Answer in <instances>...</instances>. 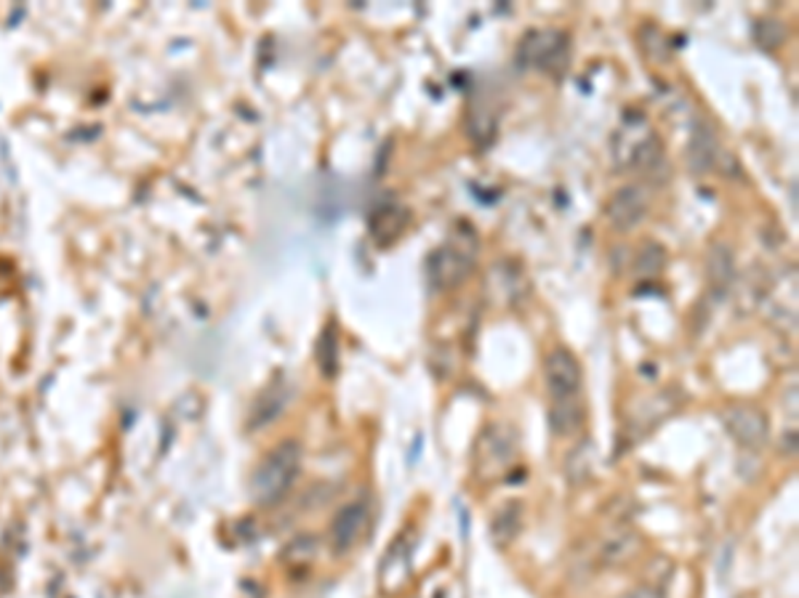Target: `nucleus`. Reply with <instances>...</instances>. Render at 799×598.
I'll return each instance as SVG.
<instances>
[{"label": "nucleus", "mask_w": 799, "mask_h": 598, "mask_svg": "<svg viewBox=\"0 0 799 598\" xmlns=\"http://www.w3.org/2000/svg\"><path fill=\"white\" fill-rule=\"evenodd\" d=\"M302 471V445L288 439L280 441L265 454L259 465H256L254 476H250V500L256 506H272V502L283 500L285 493L294 487L296 476Z\"/></svg>", "instance_id": "obj_1"}, {"label": "nucleus", "mask_w": 799, "mask_h": 598, "mask_svg": "<svg viewBox=\"0 0 799 598\" xmlns=\"http://www.w3.org/2000/svg\"><path fill=\"white\" fill-rule=\"evenodd\" d=\"M462 235L448 237V242L432 250L427 259V274L429 283L440 290H453V287L464 285V279L475 272L477 263V239L475 232L467 224H458Z\"/></svg>", "instance_id": "obj_2"}, {"label": "nucleus", "mask_w": 799, "mask_h": 598, "mask_svg": "<svg viewBox=\"0 0 799 598\" xmlns=\"http://www.w3.org/2000/svg\"><path fill=\"white\" fill-rule=\"evenodd\" d=\"M515 62L520 70L563 77L570 64V35L565 29H530L517 43Z\"/></svg>", "instance_id": "obj_3"}, {"label": "nucleus", "mask_w": 799, "mask_h": 598, "mask_svg": "<svg viewBox=\"0 0 799 598\" xmlns=\"http://www.w3.org/2000/svg\"><path fill=\"white\" fill-rule=\"evenodd\" d=\"M544 381L552 402L576 399L581 394L583 373L581 362H578L574 351L565 349V346H557V349L550 351V357L544 362Z\"/></svg>", "instance_id": "obj_4"}, {"label": "nucleus", "mask_w": 799, "mask_h": 598, "mask_svg": "<svg viewBox=\"0 0 799 598\" xmlns=\"http://www.w3.org/2000/svg\"><path fill=\"white\" fill-rule=\"evenodd\" d=\"M723 423L727 434L738 441L747 450H760L762 445L771 436V418L760 410V407L751 404H733L727 407Z\"/></svg>", "instance_id": "obj_5"}, {"label": "nucleus", "mask_w": 799, "mask_h": 598, "mask_svg": "<svg viewBox=\"0 0 799 598\" xmlns=\"http://www.w3.org/2000/svg\"><path fill=\"white\" fill-rule=\"evenodd\" d=\"M648 208H650L648 189L640 187V184H631V187L618 189L616 195L611 197V202H607L605 208V215L607 221H611L613 229L629 232L646 219Z\"/></svg>", "instance_id": "obj_6"}, {"label": "nucleus", "mask_w": 799, "mask_h": 598, "mask_svg": "<svg viewBox=\"0 0 799 598\" xmlns=\"http://www.w3.org/2000/svg\"><path fill=\"white\" fill-rule=\"evenodd\" d=\"M368 530V506L366 502H349L336 513L331 524V548L336 556L349 553L362 540Z\"/></svg>", "instance_id": "obj_7"}, {"label": "nucleus", "mask_w": 799, "mask_h": 598, "mask_svg": "<svg viewBox=\"0 0 799 598\" xmlns=\"http://www.w3.org/2000/svg\"><path fill=\"white\" fill-rule=\"evenodd\" d=\"M717 158H720V141H717V136H714V130L709 128L706 123H696L693 134H690V141H688L690 173L703 176V173H709L714 165H717Z\"/></svg>", "instance_id": "obj_8"}, {"label": "nucleus", "mask_w": 799, "mask_h": 598, "mask_svg": "<svg viewBox=\"0 0 799 598\" xmlns=\"http://www.w3.org/2000/svg\"><path fill=\"white\" fill-rule=\"evenodd\" d=\"M405 224H408V211L397 205V202H386V205L371 213V237L379 245H390L392 239L400 237Z\"/></svg>", "instance_id": "obj_9"}, {"label": "nucleus", "mask_w": 799, "mask_h": 598, "mask_svg": "<svg viewBox=\"0 0 799 598\" xmlns=\"http://www.w3.org/2000/svg\"><path fill=\"white\" fill-rule=\"evenodd\" d=\"M583 421H587V410H583L581 399H565V402H552L550 410V426L554 436H574L581 431Z\"/></svg>", "instance_id": "obj_10"}, {"label": "nucleus", "mask_w": 799, "mask_h": 598, "mask_svg": "<svg viewBox=\"0 0 799 598\" xmlns=\"http://www.w3.org/2000/svg\"><path fill=\"white\" fill-rule=\"evenodd\" d=\"M520 530H523V502H517V500L506 502L496 516H493V524H491L493 543L501 548L509 546V543L520 535Z\"/></svg>", "instance_id": "obj_11"}, {"label": "nucleus", "mask_w": 799, "mask_h": 598, "mask_svg": "<svg viewBox=\"0 0 799 598\" xmlns=\"http://www.w3.org/2000/svg\"><path fill=\"white\" fill-rule=\"evenodd\" d=\"M285 397H288V394H285L283 383H275V386L267 388V391L254 402V418H250V426L259 428V426H265V423L275 421L280 412H283Z\"/></svg>", "instance_id": "obj_12"}, {"label": "nucleus", "mask_w": 799, "mask_h": 598, "mask_svg": "<svg viewBox=\"0 0 799 598\" xmlns=\"http://www.w3.org/2000/svg\"><path fill=\"white\" fill-rule=\"evenodd\" d=\"M706 266H709V279H712V285L717 287V290H725V287L733 283V256L725 245H712Z\"/></svg>", "instance_id": "obj_13"}, {"label": "nucleus", "mask_w": 799, "mask_h": 598, "mask_svg": "<svg viewBox=\"0 0 799 598\" xmlns=\"http://www.w3.org/2000/svg\"><path fill=\"white\" fill-rule=\"evenodd\" d=\"M318 362L325 378H333L339 370V333L336 325H328L318 340Z\"/></svg>", "instance_id": "obj_14"}, {"label": "nucleus", "mask_w": 799, "mask_h": 598, "mask_svg": "<svg viewBox=\"0 0 799 598\" xmlns=\"http://www.w3.org/2000/svg\"><path fill=\"white\" fill-rule=\"evenodd\" d=\"M315 556H318V540H315V537H296V540L283 550V561L288 566H294V570H304V566L312 564Z\"/></svg>", "instance_id": "obj_15"}, {"label": "nucleus", "mask_w": 799, "mask_h": 598, "mask_svg": "<svg viewBox=\"0 0 799 598\" xmlns=\"http://www.w3.org/2000/svg\"><path fill=\"white\" fill-rule=\"evenodd\" d=\"M786 35H789V29H786V24L778 22V20H760V22H757V27H754L757 43H760L762 48H771V51H773V48L784 46Z\"/></svg>", "instance_id": "obj_16"}, {"label": "nucleus", "mask_w": 799, "mask_h": 598, "mask_svg": "<svg viewBox=\"0 0 799 598\" xmlns=\"http://www.w3.org/2000/svg\"><path fill=\"white\" fill-rule=\"evenodd\" d=\"M616 598H666V596L661 594L659 588H650V585H637V588L626 590V594L616 596Z\"/></svg>", "instance_id": "obj_17"}, {"label": "nucleus", "mask_w": 799, "mask_h": 598, "mask_svg": "<svg viewBox=\"0 0 799 598\" xmlns=\"http://www.w3.org/2000/svg\"><path fill=\"white\" fill-rule=\"evenodd\" d=\"M11 590V574L5 570H0V598Z\"/></svg>", "instance_id": "obj_18"}]
</instances>
